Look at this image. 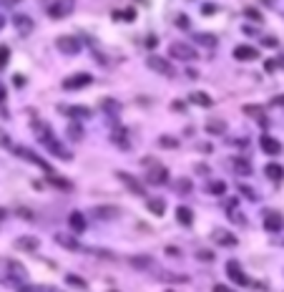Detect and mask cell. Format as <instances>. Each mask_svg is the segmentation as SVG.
Returning a JSON list of instances; mask_svg holds the SVG:
<instances>
[{
    "mask_svg": "<svg viewBox=\"0 0 284 292\" xmlns=\"http://www.w3.org/2000/svg\"><path fill=\"white\" fill-rule=\"evenodd\" d=\"M38 128H40V126H38ZM40 141L46 144V146H48V149H51L58 159H71L68 149H66V146H63L61 141H55V136L51 134V128H48V126H43V128H40Z\"/></svg>",
    "mask_w": 284,
    "mask_h": 292,
    "instance_id": "1",
    "label": "cell"
},
{
    "mask_svg": "<svg viewBox=\"0 0 284 292\" xmlns=\"http://www.w3.org/2000/svg\"><path fill=\"white\" fill-rule=\"evenodd\" d=\"M91 81H93L91 73H73V76L63 78V89H66V91H78V89L91 86Z\"/></svg>",
    "mask_w": 284,
    "mask_h": 292,
    "instance_id": "2",
    "label": "cell"
},
{
    "mask_svg": "<svg viewBox=\"0 0 284 292\" xmlns=\"http://www.w3.org/2000/svg\"><path fill=\"white\" fill-rule=\"evenodd\" d=\"M55 48L61 51L63 55H76L81 51V40L76 36H61V38L55 40Z\"/></svg>",
    "mask_w": 284,
    "mask_h": 292,
    "instance_id": "3",
    "label": "cell"
},
{
    "mask_svg": "<svg viewBox=\"0 0 284 292\" xmlns=\"http://www.w3.org/2000/svg\"><path fill=\"white\" fill-rule=\"evenodd\" d=\"M146 66L151 68V71H156V73H161V76H174V66L163 55H148L146 58Z\"/></svg>",
    "mask_w": 284,
    "mask_h": 292,
    "instance_id": "4",
    "label": "cell"
},
{
    "mask_svg": "<svg viewBox=\"0 0 284 292\" xmlns=\"http://www.w3.org/2000/svg\"><path fill=\"white\" fill-rule=\"evenodd\" d=\"M169 55L178 58V61H194V58H196V51H194L191 46H186V43H171Z\"/></svg>",
    "mask_w": 284,
    "mask_h": 292,
    "instance_id": "5",
    "label": "cell"
},
{
    "mask_svg": "<svg viewBox=\"0 0 284 292\" xmlns=\"http://www.w3.org/2000/svg\"><path fill=\"white\" fill-rule=\"evenodd\" d=\"M71 10H73V0H58V3H53V5L48 8V16L58 20V18L71 16Z\"/></svg>",
    "mask_w": 284,
    "mask_h": 292,
    "instance_id": "6",
    "label": "cell"
},
{
    "mask_svg": "<svg viewBox=\"0 0 284 292\" xmlns=\"http://www.w3.org/2000/svg\"><path fill=\"white\" fill-rule=\"evenodd\" d=\"M227 272H229V277H231V282H234V285H249V277L244 274L242 265H239L236 259H231L229 265H227Z\"/></svg>",
    "mask_w": 284,
    "mask_h": 292,
    "instance_id": "7",
    "label": "cell"
},
{
    "mask_svg": "<svg viewBox=\"0 0 284 292\" xmlns=\"http://www.w3.org/2000/svg\"><path fill=\"white\" fill-rule=\"evenodd\" d=\"M284 227V217L277 214V212H266L264 214V229L266 232H279Z\"/></svg>",
    "mask_w": 284,
    "mask_h": 292,
    "instance_id": "8",
    "label": "cell"
},
{
    "mask_svg": "<svg viewBox=\"0 0 284 292\" xmlns=\"http://www.w3.org/2000/svg\"><path fill=\"white\" fill-rule=\"evenodd\" d=\"M234 58H236V61H257L259 51L254 46H236L234 48Z\"/></svg>",
    "mask_w": 284,
    "mask_h": 292,
    "instance_id": "9",
    "label": "cell"
},
{
    "mask_svg": "<svg viewBox=\"0 0 284 292\" xmlns=\"http://www.w3.org/2000/svg\"><path fill=\"white\" fill-rule=\"evenodd\" d=\"M16 154L20 156V159H28V162H33V164H38L40 169H46V171H51V166H48V162H43V159H38L31 149H25V146H16Z\"/></svg>",
    "mask_w": 284,
    "mask_h": 292,
    "instance_id": "10",
    "label": "cell"
},
{
    "mask_svg": "<svg viewBox=\"0 0 284 292\" xmlns=\"http://www.w3.org/2000/svg\"><path fill=\"white\" fill-rule=\"evenodd\" d=\"M118 179H121V182H124V184L131 189V192H133V194H139V197H146V192H143V184H139L136 179L131 177V174L121 171V174H118Z\"/></svg>",
    "mask_w": 284,
    "mask_h": 292,
    "instance_id": "11",
    "label": "cell"
},
{
    "mask_svg": "<svg viewBox=\"0 0 284 292\" xmlns=\"http://www.w3.org/2000/svg\"><path fill=\"white\" fill-rule=\"evenodd\" d=\"M259 144H262V149H264L269 156H277V154L282 151V144H279L277 139H272V136H262Z\"/></svg>",
    "mask_w": 284,
    "mask_h": 292,
    "instance_id": "12",
    "label": "cell"
},
{
    "mask_svg": "<svg viewBox=\"0 0 284 292\" xmlns=\"http://www.w3.org/2000/svg\"><path fill=\"white\" fill-rule=\"evenodd\" d=\"M61 111L63 113H68L71 116V119H88V116H91V109H88V106H61Z\"/></svg>",
    "mask_w": 284,
    "mask_h": 292,
    "instance_id": "13",
    "label": "cell"
},
{
    "mask_svg": "<svg viewBox=\"0 0 284 292\" xmlns=\"http://www.w3.org/2000/svg\"><path fill=\"white\" fill-rule=\"evenodd\" d=\"M189 101H191L194 106H204V109H209V106L214 104V101H212V96H209V93H204V91H194V93L189 96Z\"/></svg>",
    "mask_w": 284,
    "mask_h": 292,
    "instance_id": "14",
    "label": "cell"
},
{
    "mask_svg": "<svg viewBox=\"0 0 284 292\" xmlns=\"http://www.w3.org/2000/svg\"><path fill=\"white\" fill-rule=\"evenodd\" d=\"M169 179V171L163 166H151V171H148V182L151 184H163Z\"/></svg>",
    "mask_w": 284,
    "mask_h": 292,
    "instance_id": "15",
    "label": "cell"
},
{
    "mask_svg": "<svg viewBox=\"0 0 284 292\" xmlns=\"http://www.w3.org/2000/svg\"><path fill=\"white\" fill-rule=\"evenodd\" d=\"M146 207H148V212H151V214H156V217H163V212H166V201H163V199H156V197H151V199H146Z\"/></svg>",
    "mask_w": 284,
    "mask_h": 292,
    "instance_id": "16",
    "label": "cell"
},
{
    "mask_svg": "<svg viewBox=\"0 0 284 292\" xmlns=\"http://www.w3.org/2000/svg\"><path fill=\"white\" fill-rule=\"evenodd\" d=\"M214 242H216V244H227V247H234V244H236V237L231 235V232L214 229Z\"/></svg>",
    "mask_w": 284,
    "mask_h": 292,
    "instance_id": "17",
    "label": "cell"
},
{
    "mask_svg": "<svg viewBox=\"0 0 284 292\" xmlns=\"http://www.w3.org/2000/svg\"><path fill=\"white\" fill-rule=\"evenodd\" d=\"M68 224H71V229H73V232H78V235H81V232L86 229V217H83L81 212H71Z\"/></svg>",
    "mask_w": 284,
    "mask_h": 292,
    "instance_id": "18",
    "label": "cell"
},
{
    "mask_svg": "<svg viewBox=\"0 0 284 292\" xmlns=\"http://www.w3.org/2000/svg\"><path fill=\"white\" fill-rule=\"evenodd\" d=\"M16 28L23 36H31L33 33V20L28 18V16H16Z\"/></svg>",
    "mask_w": 284,
    "mask_h": 292,
    "instance_id": "19",
    "label": "cell"
},
{
    "mask_svg": "<svg viewBox=\"0 0 284 292\" xmlns=\"http://www.w3.org/2000/svg\"><path fill=\"white\" fill-rule=\"evenodd\" d=\"M38 239L36 237H20V239H16V250H28V252H33V250H38Z\"/></svg>",
    "mask_w": 284,
    "mask_h": 292,
    "instance_id": "20",
    "label": "cell"
},
{
    "mask_svg": "<svg viewBox=\"0 0 284 292\" xmlns=\"http://www.w3.org/2000/svg\"><path fill=\"white\" fill-rule=\"evenodd\" d=\"M176 219H178V224L191 227V222H194V212H191L189 207H178V209H176Z\"/></svg>",
    "mask_w": 284,
    "mask_h": 292,
    "instance_id": "21",
    "label": "cell"
},
{
    "mask_svg": "<svg viewBox=\"0 0 284 292\" xmlns=\"http://www.w3.org/2000/svg\"><path fill=\"white\" fill-rule=\"evenodd\" d=\"M93 214H96V217H101V219H113V217L121 214V209H118V207H96V209H93Z\"/></svg>",
    "mask_w": 284,
    "mask_h": 292,
    "instance_id": "22",
    "label": "cell"
},
{
    "mask_svg": "<svg viewBox=\"0 0 284 292\" xmlns=\"http://www.w3.org/2000/svg\"><path fill=\"white\" fill-rule=\"evenodd\" d=\"M264 174H266L269 179H274V182L284 179V169H282L279 164H266V166H264Z\"/></svg>",
    "mask_w": 284,
    "mask_h": 292,
    "instance_id": "23",
    "label": "cell"
},
{
    "mask_svg": "<svg viewBox=\"0 0 284 292\" xmlns=\"http://www.w3.org/2000/svg\"><path fill=\"white\" fill-rule=\"evenodd\" d=\"M113 18H116V20H126V23H133V20H136V10H133V8H126V10H116V13H113Z\"/></svg>",
    "mask_w": 284,
    "mask_h": 292,
    "instance_id": "24",
    "label": "cell"
},
{
    "mask_svg": "<svg viewBox=\"0 0 284 292\" xmlns=\"http://www.w3.org/2000/svg\"><path fill=\"white\" fill-rule=\"evenodd\" d=\"M206 131H209V134H224V131H227V124L216 121V119H209L206 121Z\"/></svg>",
    "mask_w": 284,
    "mask_h": 292,
    "instance_id": "25",
    "label": "cell"
},
{
    "mask_svg": "<svg viewBox=\"0 0 284 292\" xmlns=\"http://www.w3.org/2000/svg\"><path fill=\"white\" fill-rule=\"evenodd\" d=\"M55 242L61 244V247H66V250H81V244H78L76 239L66 237V235H55Z\"/></svg>",
    "mask_w": 284,
    "mask_h": 292,
    "instance_id": "26",
    "label": "cell"
},
{
    "mask_svg": "<svg viewBox=\"0 0 284 292\" xmlns=\"http://www.w3.org/2000/svg\"><path fill=\"white\" fill-rule=\"evenodd\" d=\"M131 265H133V267H139V270H141V267H143V270H148V267L154 265V259H151V257H146V255H143V257H141V255H136V257H131Z\"/></svg>",
    "mask_w": 284,
    "mask_h": 292,
    "instance_id": "27",
    "label": "cell"
},
{
    "mask_svg": "<svg viewBox=\"0 0 284 292\" xmlns=\"http://www.w3.org/2000/svg\"><path fill=\"white\" fill-rule=\"evenodd\" d=\"M113 144H118V146H128V139H126V128H116L113 131Z\"/></svg>",
    "mask_w": 284,
    "mask_h": 292,
    "instance_id": "28",
    "label": "cell"
},
{
    "mask_svg": "<svg viewBox=\"0 0 284 292\" xmlns=\"http://www.w3.org/2000/svg\"><path fill=\"white\" fill-rule=\"evenodd\" d=\"M196 43H201V46H209V48H214V46H216V38H214V36H209V33H199V36H196Z\"/></svg>",
    "mask_w": 284,
    "mask_h": 292,
    "instance_id": "29",
    "label": "cell"
},
{
    "mask_svg": "<svg viewBox=\"0 0 284 292\" xmlns=\"http://www.w3.org/2000/svg\"><path fill=\"white\" fill-rule=\"evenodd\" d=\"M234 169H236L239 174H251V164L244 162V159H234Z\"/></svg>",
    "mask_w": 284,
    "mask_h": 292,
    "instance_id": "30",
    "label": "cell"
},
{
    "mask_svg": "<svg viewBox=\"0 0 284 292\" xmlns=\"http://www.w3.org/2000/svg\"><path fill=\"white\" fill-rule=\"evenodd\" d=\"M244 113H247V116H254V119H259V116H264V109H262V106H254V104H247V106H244Z\"/></svg>",
    "mask_w": 284,
    "mask_h": 292,
    "instance_id": "31",
    "label": "cell"
},
{
    "mask_svg": "<svg viewBox=\"0 0 284 292\" xmlns=\"http://www.w3.org/2000/svg\"><path fill=\"white\" fill-rule=\"evenodd\" d=\"M244 16H247L249 20H254V23H262V18H264L257 8H244Z\"/></svg>",
    "mask_w": 284,
    "mask_h": 292,
    "instance_id": "32",
    "label": "cell"
},
{
    "mask_svg": "<svg viewBox=\"0 0 284 292\" xmlns=\"http://www.w3.org/2000/svg\"><path fill=\"white\" fill-rule=\"evenodd\" d=\"M68 136H71V141H81V136H83V128H81L78 124H71V128H68Z\"/></svg>",
    "mask_w": 284,
    "mask_h": 292,
    "instance_id": "33",
    "label": "cell"
},
{
    "mask_svg": "<svg viewBox=\"0 0 284 292\" xmlns=\"http://www.w3.org/2000/svg\"><path fill=\"white\" fill-rule=\"evenodd\" d=\"M10 61V48L8 46H0V71H3Z\"/></svg>",
    "mask_w": 284,
    "mask_h": 292,
    "instance_id": "34",
    "label": "cell"
},
{
    "mask_svg": "<svg viewBox=\"0 0 284 292\" xmlns=\"http://www.w3.org/2000/svg\"><path fill=\"white\" fill-rule=\"evenodd\" d=\"M103 109H106V111H111V116H116L121 106H118V101H113V98H106V101H103Z\"/></svg>",
    "mask_w": 284,
    "mask_h": 292,
    "instance_id": "35",
    "label": "cell"
},
{
    "mask_svg": "<svg viewBox=\"0 0 284 292\" xmlns=\"http://www.w3.org/2000/svg\"><path fill=\"white\" fill-rule=\"evenodd\" d=\"M8 270L16 274V277H25V267L23 265H18V262H8Z\"/></svg>",
    "mask_w": 284,
    "mask_h": 292,
    "instance_id": "36",
    "label": "cell"
},
{
    "mask_svg": "<svg viewBox=\"0 0 284 292\" xmlns=\"http://www.w3.org/2000/svg\"><path fill=\"white\" fill-rule=\"evenodd\" d=\"M66 280H68V285H73V287H78V290H86V282L81 280L78 274H68Z\"/></svg>",
    "mask_w": 284,
    "mask_h": 292,
    "instance_id": "37",
    "label": "cell"
},
{
    "mask_svg": "<svg viewBox=\"0 0 284 292\" xmlns=\"http://www.w3.org/2000/svg\"><path fill=\"white\" fill-rule=\"evenodd\" d=\"M209 189H212V194H227V184L224 182H214Z\"/></svg>",
    "mask_w": 284,
    "mask_h": 292,
    "instance_id": "38",
    "label": "cell"
},
{
    "mask_svg": "<svg viewBox=\"0 0 284 292\" xmlns=\"http://www.w3.org/2000/svg\"><path fill=\"white\" fill-rule=\"evenodd\" d=\"M159 146H166V149H174V146H178L176 139H169V136H161L159 139Z\"/></svg>",
    "mask_w": 284,
    "mask_h": 292,
    "instance_id": "39",
    "label": "cell"
},
{
    "mask_svg": "<svg viewBox=\"0 0 284 292\" xmlns=\"http://www.w3.org/2000/svg\"><path fill=\"white\" fill-rule=\"evenodd\" d=\"M196 257H199L201 262H212V259H214V252H212V250H199Z\"/></svg>",
    "mask_w": 284,
    "mask_h": 292,
    "instance_id": "40",
    "label": "cell"
},
{
    "mask_svg": "<svg viewBox=\"0 0 284 292\" xmlns=\"http://www.w3.org/2000/svg\"><path fill=\"white\" fill-rule=\"evenodd\" d=\"M239 192H242V194H244L247 199H257V194H254V192H251L249 186H244V184H239Z\"/></svg>",
    "mask_w": 284,
    "mask_h": 292,
    "instance_id": "41",
    "label": "cell"
},
{
    "mask_svg": "<svg viewBox=\"0 0 284 292\" xmlns=\"http://www.w3.org/2000/svg\"><path fill=\"white\" fill-rule=\"evenodd\" d=\"M176 189H178V192H189V189H191V182H189V179H181V182L176 184Z\"/></svg>",
    "mask_w": 284,
    "mask_h": 292,
    "instance_id": "42",
    "label": "cell"
},
{
    "mask_svg": "<svg viewBox=\"0 0 284 292\" xmlns=\"http://www.w3.org/2000/svg\"><path fill=\"white\" fill-rule=\"evenodd\" d=\"M20 292H43V287H38V285H20Z\"/></svg>",
    "mask_w": 284,
    "mask_h": 292,
    "instance_id": "43",
    "label": "cell"
},
{
    "mask_svg": "<svg viewBox=\"0 0 284 292\" xmlns=\"http://www.w3.org/2000/svg\"><path fill=\"white\" fill-rule=\"evenodd\" d=\"M201 13H206V16H209V13H216V5L206 3V5H201Z\"/></svg>",
    "mask_w": 284,
    "mask_h": 292,
    "instance_id": "44",
    "label": "cell"
},
{
    "mask_svg": "<svg viewBox=\"0 0 284 292\" xmlns=\"http://www.w3.org/2000/svg\"><path fill=\"white\" fill-rule=\"evenodd\" d=\"M18 214H20L23 219H33V212H31V209H23V207H20V209H18Z\"/></svg>",
    "mask_w": 284,
    "mask_h": 292,
    "instance_id": "45",
    "label": "cell"
},
{
    "mask_svg": "<svg viewBox=\"0 0 284 292\" xmlns=\"http://www.w3.org/2000/svg\"><path fill=\"white\" fill-rule=\"evenodd\" d=\"M212 292H234L231 287H227V285H214V290Z\"/></svg>",
    "mask_w": 284,
    "mask_h": 292,
    "instance_id": "46",
    "label": "cell"
},
{
    "mask_svg": "<svg viewBox=\"0 0 284 292\" xmlns=\"http://www.w3.org/2000/svg\"><path fill=\"white\" fill-rule=\"evenodd\" d=\"M176 25H178V28H189V18H178Z\"/></svg>",
    "mask_w": 284,
    "mask_h": 292,
    "instance_id": "47",
    "label": "cell"
},
{
    "mask_svg": "<svg viewBox=\"0 0 284 292\" xmlns=\"http://www.w3.org/2000/svg\"><path fill=\"white\" fill-rule=\"evenodd\" d=\"M13 83H16L18 89H20V86H25V78H23V76H16V78H13Z\"/></svg>",
    "mask_w": 284,
    "mask_h": 292,
    "instance_id": "48",
    "label": "cell"
},
{
    "mask_svg": "<svg viewBox=\"0 0 284 292\" xmlns=\"http://www.w3.org/2000/svg\"><path fill=\"white\" fill-rule=\"evenodd\" d=\"M171 109H174V111H184V104H181V101H174Z\"/></svg>",
    "mask_w": 284,
    "mask_h": 292,
    "instance_id": "49",
    "label": "cell"
},
{
    "mask_svg": "<svg viewBox=\"0 0 284 292\" xmlns=\"http://www.w3.org/2000/svg\"><path fill=\"white\" fill-rule=\"evenodd\" d=\"M264 68H266V71H274V68H277V61H266Z\"/></svg>",
    "mask_w": 284,
    "mask_h": 292,
    "instance_id": "50",
    "label": "cell"
},
{
    "mask_svg": "<svg viewBox=\"0 0 284 292\" xmlns=\"http://www.w3.org/2000/svg\"><path fill=\"white\" fill-rule=\"evenodd\" d=\"M0 144H3V146H10V139H8L5 134H0Z\"/></svg>",
    "mask_w": 284,
    "mask_h": 292,
    "instance_id": "51",
    "label": "cell"
},
{
    "mask_svg": "<svg viewBox=\"0 0 284 292\" xmlns=\"http://www.w3.org/2000/svg\"><path fill=\"white\" fill-rule=\"evenodd\" d=\"M5 101V89H3V83H0V104Z\"/></svg>",
    "mask_w": 284,
    "mask_h": 292,
    "instance_id": "52",
    "label": "cell"
},
{
    "mask_svg": "<svg viewBox=\"0 0 284 292\" xmlns=\"http://www.w3.org/2000/svg\"><path fill=\"white\" fill-rule=\"evenodd\" d=\"M5 214H8V212H5L3 207H0V219H5Z\"/></svg>",
    "mask_w": 284,
    "mask_h": 292,
    "instance_id": "53",
    "label": "cell"
},
{
    "mask_svg": "<svg viewBox=\"0 0 284 292\" xmlns=\"http://www.w3.org/2000/svg\"><path fill=\"white\" fill-rule=\"evenodd\" d=\"M262 3H264V5H274V0H262Z\"/></svg>",
    "mask_w": 284,
    "mask_h": 292,
    "instance_id": "54",
    "label": "cell"
},
{
    "mask_svg": "<svg viewBox=\"0 0 284 292\" xmlns=\"http://www.w3.org/2000/svg\"><path fill=\"white\" fill-rule=\"evenodd\" d=\"M5 3H10V5H16V3H20V0H5Z\"/></svg>",
    "mask_w": 284,
    "mask_h": 292,
    "instance_id": "55",
    "label": "cell"
},
{
    "mask_svg": "<svg viewBox=\"0 0 284 292\" xmlns=\"http://www.w3.org/2000/svg\"><path fill=\"white\" fill-rule=\"evenodd\" d=\"M3 25H5V18H3V16H0V28H3Z\"/></svg>",
    "mask_w": 284,
    "mask_h": 292,
    "instance_id": "56",
    "label": "cell"
},
{
    "mask_svg": "<svg viewBox=\"0 0 284 292\" xmlns=\"http://www.w3.org/2000/svg\"><path fill=\"white\" fill-rule=\"evenodd\" d=\"M136 3H148V0H136Z\"/></svg>",
    "mask_w": 284,
    "mask_h": 292,
    "instance_id": "57",
    "label": "cell"
},
{
    "mask_svg": "<svg viewBox=\"0 0 284 292\" xmlns=\"http://www.w3.org/2000/svg\"><path fill=\"white\" fill-rule=\"evenodd\" d=\"M48 292H61V290H48Z\"/></svg>",
    "mask_w": 284,
    "mask_h": 292,
    "instance_id": "58",
    "label": "cell"
},
{
    "mask_svg": "<svg viewBox=\"0 0 284 292\" xmlns=\"http://www.w3.org/2000/svg\"><path fill=\"white\" fill-rule=\"evenodd\" d=\"M166 292H174V290H166Z\"/></svg>",
    "mask_w": 284,
    "mask_h": 292,
    "instance_id": "59",
    "label": "cell"
},
{
    "mask_svg": "<svg viewBox=\"0 0 284 292\" xmlns=\"http://www.w3.org/2000/svg\"><path fill=\"white\" fill-rule=\"evenodd\" d=\"M111 292H116V290H111Z\"/></svg>",
    "mask_w": 284,
    "mask_h": 292,
    "instance_id": "60",
    "label": "cell"
}]
</instances>
